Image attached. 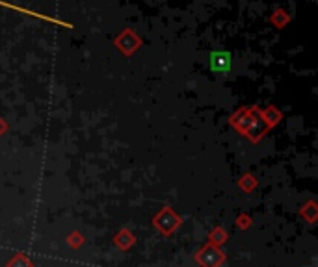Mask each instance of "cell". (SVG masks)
<instances>
[{"mask_svg":"<svg viewBox=\"0 0 318 267\" xmlns=\"http://www.w3.org/2000/svg\"><path fill=\"white\" fill-rule=\"evenodd\" d=\"M0 4L2 6H8V8H13V10H19V12L26 13V15H34V17H41V19H47V21H52V23H58L56 19H51V17H45V15H39V13H34V12H28V10H23V8H17V6H12V4H6V2H2L0 0Z\"/></svg>","mask_w":318,"mask_h":267,"instance_id":"obj_1","label":"cell"}]
</instances>
